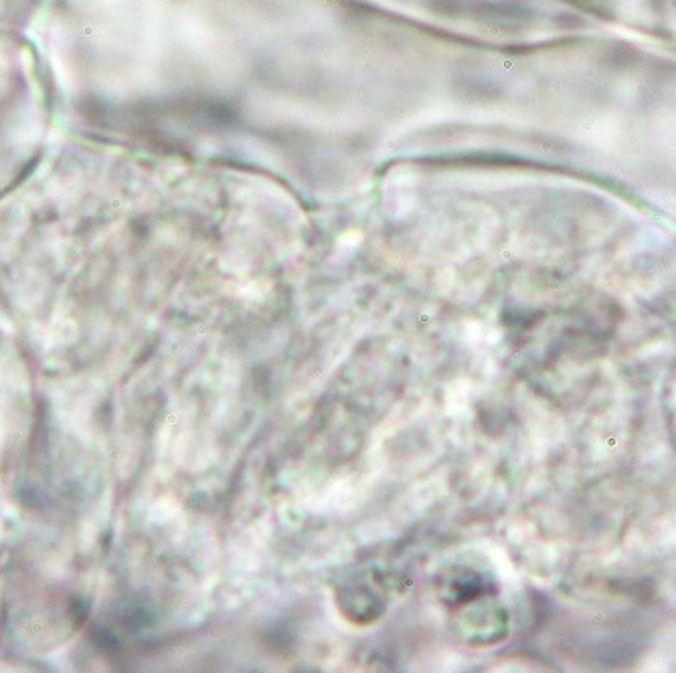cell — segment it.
<instances>
[{
    "mask_svg": "<svg viewBox=\"0 0 676 673\" xmlns=\"http://www.w3.org/2000/svg\"><path fill=\"white\" fill-rule=\"evenodd\" d=\"M440 595L442 601H446L452 609L489 597L484 574L468 566H452V571H447L440 583Z\"/></svg>",
    "mask_w": 676,
    "mask_h": 673,
    "instance_id": "obj_1",
    "label": "cell"
}]
</instances>
